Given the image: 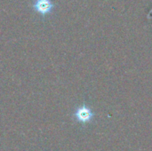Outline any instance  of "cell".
Segmentation results:
<instances>
[{
    "label": "cell",
    "mask_w": 152,
    "mask_h": 151,
    "mask_svg": "<svg viewBox=\"0 0 152 151\" xmlns=\"http://www.w3.org/2000/svg\"><path fill=\"white\" fill-rule=\"evenodd\" d=\"M74 117L77 119V121H78L79 123L86 124V123H89L93 119L94 113L90 108L86 107V105H83L82 107H79L76 110Z\"/></svg>",
    "instance_id": "1"
},
{
    "label": "cell",
    "mask_w": 152,
    "mask_h": 151,
    "mask_svg": "<svg viewBox=\"0 0 152 151\" xmlns=\"http://www.w3.org/2000/svg\"><path fill=\"white\" fill-rule=\"evenodd\" d=\"M53 6V5L50 0H37L34 4L36 11H37L39 13L43 15L49 13L52 11Z\"/></svg>",
    "instance_id": "2"
}]
</instances>
